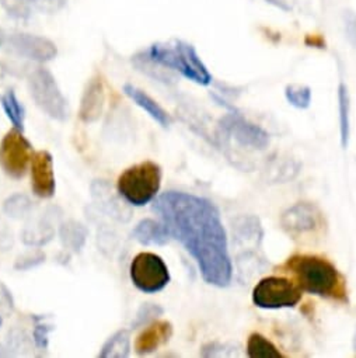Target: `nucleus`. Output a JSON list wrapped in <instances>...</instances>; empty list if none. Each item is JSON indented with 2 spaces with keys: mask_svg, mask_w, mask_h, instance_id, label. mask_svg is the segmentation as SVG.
<instances>
[{
  "mask_svg": "<svg viewBox=\"0 0 356 358\" xmlns=\"http://www.w3.org/2000/svg\"><path fill=\"white\" fill-rule=\"evenodd\" d=\"M153 211L158 214L171 238L180 242L197 263L204 281L225 288L233 278L228 235L221 211L208 199L167 192L156 199Z\"/></svg>",
  "mask_w": 356,
  "mask_h": 358,
  "instance_id": "1",
  "label": "nucleus"
},
{
  "mask_svg": "<svg viewBox=\"0 0 356 358\" xmlns=\"http://www.w3.org/2000/svg\"><path fill=\"white\" fill-rule=\"evenodd\" d=\"M283 268L295 277L302 291L341 302L348 301L345 280L329 260L313 255H295L286 260Z\"/></svg>",
  "mask_w": 356,
  "mask_h": 358,
  "instance_id": "2",
  "label": "nucleus"
},
{
  "mask_svg": "<svg viewBox=\"0 0 356 358\" xmlns=\"http://www.w3.org/2000/svg\"><path fill=\"white\" fill-rule=\"evenodd\" d=\"M146 55L164 69L181 73L197 85L209 86L214 80L197 50L186 41L177 40L172 47L165 44H153L146 51Z\"/></svg>",
  "mask_w": 356,
  "mask_h": 358,
  "instance_id": "3",
  "label": "nucleus"
},
{
  "mask_svg": "<svg viewBox=\"0 0 356 358\" xmlns=\"http://www.w3.org/2000/svg\"><path fill=\"white\" fill-rule=\"evenodd\" d=\"M161 167L150 160L133 164L119 174L117 190L133 207H144L158 194L161 186Z\"/></svg>",
  "mask_w": 356,
  "mask_h": 358,
  "instance_id": "4",
  "label": "nucleus"
},
{
  "mask_svg": "<svg viewBox=\"0 0 356 358\" xmlns=\"http://www.w3.org/2000/svg\"><path fill=\"white\" fill-rule=\"evenodd\" d=\"M29 90L36 104L47 115L58 121L68 118V100L62 94L54 75L48 69L37 68L30 73Z\"/></svg>",
  "mask_w": 356,
  "mask_h": 358,
  "instance_id": "5",
  "label": "nucleus"
},
{
  "mask_svg": "<svg viewBox=\"0 0 356 358\" xmlns=\"http://www.w3.org/2000/svg\"><path fill=\"white\" fill-rule=\"evenodd\" d=\"M302 299V289L285 277H265L253 289V302L261 309L295 308Z\"/></svg>",
  "mask_w": 356,
  "mask_h": 358,
  "instance_id": "6",
  "label": "nucleus"
},
{
  "mask_svg": "<svg viewBox=\"0 0 356 358\" xmlns=\"http://www.w3.org/2000/svg\"><path fill=\"white\" fill-rule=\"evenodd\" d=\"M129 274L133 285L144 294H156L164 289L171 280L164 260L149 252H142L133 257Z\"/></svg>",
  "mask_w": 356,
  "mask_h": 358,
  "instance_id": "7",
  "label": "nucleus"
},
{
  "mask_svg": "<svg viewBox=\"0 0 356 358\" xmlns=\"http://www.w3.org/2000/svg\"><path fill=\"white\" fill-rule=\"evenodd\" d=\"M33 156L30 141L17 128L10 129L0 142V164L13 178H22L27 173Z\"/></svg>",
  "mask_w": 356,
  "mask_h": 358,
  "instance_id": "8",
  "label": "nucleus"
},
{
  "mask_svg": "<svg viewBox=\"0 0 356 358\" xmlns=\"http://www.w3.org/2000/svg\"><path fill=\"white\" fill-rule=\"evenodd\" d=\"M221 129L242 146L262 150L269 145V135L257 124L249 121L239 113H229L219 121Z\"/></svg>",
  "mask_w": 356,
  "mask_h": 358,
  "instance_id": "9",
  "label": "nucleus"
},
{
  "mask_svg": "<svg viewBox=\"0 0 356 358\" xmlns=\"http://www.w3.org/2000/svg\"><path fill=\"white\" fill-rule=\"evenodd\" d=\"M5 47H9L20 57L37 62H48L58 54L57 45L51 40L26 33L8 34Z\"/></svg>",
  "mask_w": 356,
  "mask_h": 358,
  "instance_id": "10",
  "label": "nucleus"
},
{
  "mask_svg": "<svg viewBox=\"0 0 356 358\" xmlns=\"http://www.w3.org/2000/svg\"><path fill=\"white\" fill-rule=\"evenodd\" d=\"M31 189L40 199H51L55 194L54 157L48 150H40L31 159Z\"/></svg>",
  "mask_w": 356,
  "mask_h": 358,
  "instance_id": "11",
  "label": "nucleus"
},
{
  "mask_svg": "<svg viewBox=\"0 0 356 358\" xmlns=\"http://www.w3.org/2000/svg\"><path fill=\"white\" fill-rule=\"evenodd\" d=\"M320 214L317 208L309 203H299L288 208L281 217L282 228L289 234H306L318 227Z\"/></svg>",
  "mask_w": 356,
  "mask_h": 358,
  "instance_id": "12",
  "label": "nucleus"
},
{
  "mask_svg": "<svg viewBox=\"0 0 356 358\" xmlns=\"http://www.w3.org/2000/svg\"><path fill=\"white\" fill-rule=\"evenodd\" d=\"M172 336V324L167 320H154L135 340V351L139 355L154 352Z\"/></svg>",
  "mask_w": 356,
  "mask_h": 358,
  "instance_id": "13",
  "label": "nucleus"
},
{
  "mask_svg": "<svg viewBox=\"0 0 356 358\" xmlns=\"http://www.w3.org/2000/svg\"><path fill=\"white\" fill-rule=\"evenodd\" d=\"M104 101H105V92H104V83L100 76H94L89 80L82 103H80V111L79 117L83 122H96L104 108Z\"/></svg>",
  "mask_w": 356,
  "mask_h": 358,
  "instance_id": "14",
  "label": "nucleus"
},
{
  "mask_svg": "<svg viewBox=\"0 0 356 358\" xmlns=\"http://www.w3.org/2000/svg\"><path fill=\"white\" fill-rule=\"evenodd\" d=\"M124 93L136 104L139 106L142 110H144L156 122H158L161 127L167 128L171 125L172 120L170 117V114L154 100L151 99L147 93H144L142 89L126 83L124 86Z\"/></svg>",
  "mask_w": 356,
  "mask_h": 358,
  "instance_id": "15",
  "label": "nucleus"
},
{
  "mask_svg": "<svg viewBox=\"0 0 356 358\" xmlns=\"http://www.w3.org/2000/svg\"><path fill=\"white\" fill-rule=\"evenodd\" d=\"M132 236L144 246H163L168 243L171 235L163 222L154 220H142L133 229Z\"/></svg>",
  "mask_w": 356,
  "mask_h": 358,
  "instance_id": "16",
  "label": "nucleus"
},
{
  "mask_svg": "<svg viewBox=\"0 0 356 358\" xmlns=\"http://www.w3.org/2000/svg\"><path fill=\"white\" fill-rule=\"evenodd\" d=\"M131 352L129 330H118L103 345L98 357L101 358H125Z\"/></svg>",
  "mask_w": 356,
  "mask_h": 358,
  "instance_id": "17",
  "label": "nucleus"
},
{
  "mask_svg": "<svg viewBox=\"0 0 356 358\" xmlns=\"http://www.w3.org/2000/svg\"><path fill=\"white\" fill-rule=\"evenodd\" d=\"M338 111H339V138L341 146L343 149L349 145L350 135V103H349V92L345 83H339L338 86Z\"/></svg>",
  "mask_w": 356,
  "mask_h": 358,
  "instance_id": "18",
  "label": "nucleus"
},
{
  "mask_svg": "<svg viewBox=\"0 0 356 358\" xmlns=\"http://www.w3.org/2000/svg\"><path fill=\"white\" fill-rule=\"evenodd\" d=\"M247 354L250 358H282L279 350L260 333H253L249 337Z\"/></svg>",
  "mask_w": 356,
  "mask_h": 358,
  "instance_id": "19",
  "label": "nucleus"
},
{
  "mask_svg": "<svg viewBox=\"0 0 356 358\" xmlns=\"http://www.w3.org/2000/svg\"><path fill=\"white\" fill-rule=\"evenodd\" d=\"M2 107L10 120V122L15 125V128L24 131V118H26V110L24 106L17 99L16 93L13 90H8L2 99H0Z\"/></svg>",
  "mask_w": 356,
  "mask_h": 358,
  "instance_id": "20",
  "label": "nucleus"
},
{
  "mask_svg": "<svg viewBox=\"0 0 356 358\" xmlns=\"http://www.w3.org/2000/svg\"><path fill=\"white\" fill-rule=\"evenodd\" d=\"M285 97L295 108L306 110L311 104V89L306 85L292 83L285 87Z\"/></svg>",
  "mask_w": 356,
  "mask_h": 358,
  "instance_id": "21",
  "label": "nucleus"
},
{
  "mask_svg": "<svg viewBox=\"0 0 356 358\" xmlns=\"http://www.w3.org/2000/svg\"><path fill=\"white\" fill-rule=\"evenodd\" d=\"M164 313V309L160 305L156 303H143L138 313H136V319L132 323V329H138L140 326L149 324L151 322H154L158 316H161Z\"/></svg>",
  "mask_w": 356,
  "mask_h": 358,
  "instance_id": "22",
  "label": "nucleus"
},
{
  "mask_svg": "<svg viewBox=\"0 0 356 358\" xmlns=\"http://www.w3.org/2000/svg\"><path fill=\"white\" fill-rule=\"evenodd\" d=\"M17 2L41 13H57L66 6L68 0H17Z\"/></svg>",
  "mask_w": 356,
  "mask_h": 358,
  "instance_id": "23",
  "label": "nucleus"
},
{
  "mask_svg": "<svg viewBox=\"0 0 356 358\" xmlns=\"http://www.w3.org/2000/svg\"><path fill=\"white\" fill-rule=\"evenodd\" d=\"M236 348L233 345L222 344V343H209L201 350L202 357H222V355H233L236 354Z\"/></svg>",
  "mask_w": 356,
  "mask_h": 358,
  "instance_id": "24",
  "label": "nucleus"
},
{
  "mask_svg": "<svg viewBox=\"0 0 356 358\" xmlns=\"http://www.w3.org/2000/svg\"><path fill=\"white\" fill-rule=\"evenodd\" d=\"M343 30L349 44L356 48V13L353 10H345L343 13Z\"/></svg>",
  "mask_w": 356,
  "mask_h": 358,
  "instance_id": "25",
  "label": "nucleus"
},
{
  "mask_svg": "<svg viewBox=\"0 0 356 358\" xmlns=\"http://www.w3.org/2000/svg\"><path fill=\"white\" fill-rule=\"evenodd\" d=\"M52 330V326L47 324V323H37L36 329H34V343L38 348H47L48 347V334Z\"/></svg>",
  "mask_w": 356,
  "mask_h": 358,
  "instance_id": "26",
  "label": "nucleus"
},
{
  "mask_svg": "<svg viewBox=\"0 0 356 358\" xmlns=\"http://www.w3.org/2000/svg\"><path fill=\"white\" fill-rule=\"evenodd\" d=\"M304 44L310 48H318V50H325L327 44L322 36L320 34H307L304 38Z\"/></svg>",
  "mask_w": 356,
  "mask_h": 358,
  "instance_id": "27",
  "label": "nucleus"
},
{
  "mask_svg": "<svg viewBox=\"0 0 356 358\" xmlns=\"http://www.w3.org/2000/svg\"><path fill=\"white\" fill-rule=\"evenodd\" d=\"M265 2L282 12H290V6L288 5L286 0H265Z\"/></svg>",
  "mask_w": 356,
  "mask_h": 358,
  "instance_id": "28",
  "label": "nucleus"
},
{
  "mask_svg": "<svg viewBox=\"0 0 356 358\" xmlns=\"http://www.w3.org/2000/svg\"><path fill=\"white\" fill-rule=\"evenodd\" d=\"M6 40H8V34L2 29H0V48L6 45Z\"/></svg>",
  "mask_w": 356,
  "mask_h": 358,
  "instance_id": "29",
  "label": "nucleus"
},
{
  "mask_svg": "<svg viewBox=\"0 0 356 358\" xmlns=\"http://www.w3.org/2000/svg\"><path fill=\"white\" fill-rule=\"evenodd\" d=\"M353 350L356 351V330H355V336H353Z\"/></svg>",
  "mask_w": 356,
  "mask_h": 358,
  "instance_id": "30",
  "label": "nucleus"
},
{
  "mask_svg": "<svg viewBox=\"0 0 356 358\" xmlns=\"http://www.w3.org/2000/svg\"><path fill=\"white\" fill-rule=\"evenodd\" d=\"M2 324H3V317L0 316V327H2Z\"/></svg>",
  "mask_w": 356,
  "mask_h": 358,
  "instance_id": "31",
  "label": "nucleus"
}]
</instances>
